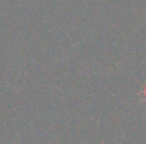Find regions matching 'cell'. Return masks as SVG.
<instances>
[{
  "label": "cell",
  "instance_id": "obj_1",
  "mask_svg": "<svg viewBox=\"0 0 146 144\" xmlns=\"http://www.w3.org/2000/svg\"><path fill=\"white\" fill-rule=\"evenodd\" d=\"M142 97L145 99L143 102H146V85H145V86H143V88H142Z\"/></svg>",
  "mask_w": 146,
  "mask_h": 144
}]
</instances>
